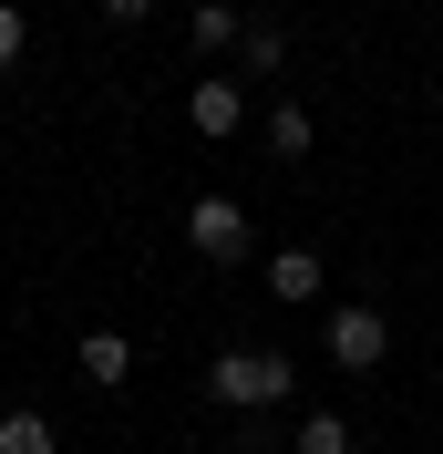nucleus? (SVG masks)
<instances>
[{
    "label": "nucleus",
    "mask_w": 443,
    "mask_h": 454,
    "mask_svg": "<svg viewBox=\"0 0 443 454\" xmlns=\"http://www.w3.org/2000/svg\"><path fill=\"white\" fill-rule=\"evenodd\" d=\"M206 393L217 403H278L289 393V362H278V351H217V362H206Z\"/></svg>",
    "instance_id": "nucleus-2"
},
{
    "label": "nucleus",
    "mask_w": 443,
    "mask_h": 454,
    "mask_svg": "<svg viewBox=\"0 0 443 454\" xmlns=\"http://www.w3.org/2000/svg\"><path fill=\"white\" fill-rule=\"evenodd\" d=\"M0 454H62L52 413H0Z\"/></svg>",
    "instance_id": "nucleus-7"
},
{
    "label": "nucleus",
    "mask_w": 443,
    "mask_h": 454,
    "mask_svg": "<svg viewBox=\"0 0 443 454\" xmlns=\"http://www.w3.org/2000/svg\"><path fill=\"white\" fill-rule=\"evenodd\" d=\"M186 248L206 258V269H237V258H248V207L237 197H196L186 207Z\"/></svg>",
    "instance_id": "nucleus-1"
},
{
    "label": "nucleus",
    "mask_w": 443,
    "mask_h": 454,
    "mask_svg": "<svg viewBox=\"0 0 443 454\" xmlns=\"http://www.w3.org/2000/svg\"><path fill=\"white\" fill-rule=\"evenodd\" d=\"M237 52H248V73H278V62H289V31L268 21V31H248V42H237Z\"/></svg>",
    "instance_id": "nucleus-11"
},
{
    "label": "nucleus",
    "mask_w": 443,
    "mask_h": 454,
    "mask_svg": "<svg viewBox=\"0 0 443 454\" xmlns=\"http://www.w3.org/2000/svg\"><path fill=\"white\" fill-rule=\"evenodd\" d=\"M196 135H206V145H217V135H237V124H248V104H237V83H196Z\"/></svg>",
    "instance_id": "nucleus-5"
},
{
    "label": "nucleus",
    "mask_w": 443,
    "mask_h": 454,
    "mask_svg": "<svg viewBox=\"0 0 443 454\" xmlns=\"http://www.w3.org/2000/svg\"><path fill=\"white\" fill-rule=\"evenodd\" d=\"M268 289H278V300H320V258H309V248H278L268 258Z\"/></svg>",
    "instance_id": "nucleus-6"
},
{
    "label": "nucleus",
    "mask_w": 443,
    "mask_h": 454,
    "mask_svg": "<svg viewBox=\"0 0 443 454\" xmlns=\"http://www.w3.org/2000/svg\"><path fill=\"white\" fill-rule=\"evenodd\" d=\"M144 11H155V0H104V21H144Z\"/></svg>",
    "instance_id": "nucleus-13"
},
{
    "label": "nucleus",
    "mask_w": 443,
    "mask_h": 454,
    "mask_svg": "<svg viewBox=\"0 0 443 454\" xmlns=\"http://www.w3.org/2000/svg\"><path fill=\"white\" fill-rule=\"evenodd\" d=\"M73 372H83V382H104V393H113V382L135 372V340H124V331H83V351H73Z\"/></svg>",
    "instance_id": "nucleus-4"
},
{
    "label": "nucleus",
    "mask_w": 443,
    "mask_h": 454,
    "mask_svg": "<svg viewBox=\"0 0 443 454\" xmlns=\"http://www.w3.org/2000/svg\"><path fill=\"white\" fill-rule=\"evenodd\" d=\"M289 454H351V424H340V413H309V424H299V444H289Z\"/></svg>",
    "instance_id": "nucleus-10"
},
{
    "label": "nucleus",
    "mask_w": 443,
    "mask_h": 454,
    "mask_svg": "<svg viewBox=\"0 0 443 454\" xmlns=\"http://www.w3.org/2000/svg\"><path fill=\"white\" fill-rule=\"evenodd\" d=\"M382 351H392L382 310H330V362H340V372H371Z\"/></svg>",
    "instance_id": "nucleus-3"
},
{
    "label": "nucleus",
    "mask_w": 443,
    "mask_h": 454,
    "mask_svg": "<svg viewBox=\"0 0 443 454\" xmlns=\"http://www.w3.org/2000/svg\"><path fill=\"white\" fill-rule=\"evenodd\" d=\"M196 52H227V42H248V21H237V11H227V0H196Z\"/></svg>",
    "instance_id": "nucleus-8"
},
{
    "label": "nucleus",
    "mask_w": 443,
    "mask_h": 454,
    "mask_svg": "<svg viewBox=\"0 0 443 454\" xmlns=\"http://www.w3.org/2000/svg\"><path fill=\"white\" fill-rule=\"evenodd\" d=\"M21 42H31V21H21V11H11V0H0V73L21 62Z\"/></svg>",
    "instance_id": "nucleus-12"
},
{
    "label": "nucleus",
    "mask_w": 443,
    "mask_h": 454,
    "mask_svg": "<svg viewBox=\"0 0 443 454\" xmlns=\"http://www.w3.org/2000/svg\"><path fill=\"white\" fill-rule=\"evenodd\" d=\"M268 155H278V166H299V155H309V114H299V104L268 114Z\"/></svg>",
    "instance_id": "nucleus-9"
}]
</instances>
